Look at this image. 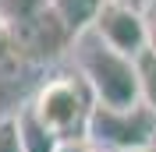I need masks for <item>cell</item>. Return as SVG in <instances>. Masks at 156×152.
Here are the masks:
<instances>
[{
    "label": "cell",
    "mask_w": 156,
    "mask_h": 152,
    "mask_svg": "<svg viewBox=\"0 0 156 152\" xmlns=\"http://www.w3.org/2000/svg\"><path fill=\"white\" fill-rule=\"evenodd\" d=\"M71 50H75V60H78V74L85 78V85L92 88L99 106H114V110L142 106V85H138L135 57L107 46L92 29L82 32Z\"/></svg>",
    "instance_id": "6da1fadb"
},
{
    "label": "cell",
    "mask_w": 156,
    "mask_h": 152,
    "mask_svg": "<svg viewBox=\"0 0 156 152\" xmlns=\"http://www.w3.org/2000/svg\"><path fill=\"white\" fill-rule=\"evenodd\" d=\"M32 110L53 134H60V142H82V138H89L96 95H92V88L85 85L82 74L78 78L60 74L46 85H39V92L32 95Z\"/></svg>",
    "instance_id": "7a4b0ae2"
},
{
    "label": "cell",
    "mask_w": 156,
    "mask_h": 152,
    "mask_svg": "<svg viewBox=\"0 0 156 152\" xmlns=\"http://www.w3.org/2000/svg\"><path fill=\"white\" fill-rule=\"evenodd\" d=\"M89 142L103 152H146L156 145V113L149 106H99L89 120Z\"/></svg>",
    "instance_id": "3957f363"
},
{
    "label": "cell",
    "mask_w": 156,
    "mask_h": 152,
    "mask_svg": "<svg viewBox=\"0 0 156 152\" xmlns=\"http://www.w3.org/2000/svg\"><path fill=\"white\" fill-rule=\"evenodd\" d=\"M92 32L107 46L121 50L128 57H138L142 50H149V14L128 7V4H117V0L103 4V11L92 21Z\"/></svg>",
    "instance_id": "277c9868"
},
{
    "label": "cell",
    "mask_w": 156,
    "mask_h": 152,
    "mask_svg": "<svg viewBox=\"0 0 156 152\" xmlns=\"http://www.w3.org/2000/svg\"><path fill=\"white\" fill-rule=\"evenodd\" d=\"M14 39H18V57H29V60H53L68 46H75L71 29L53 7H43L36 18L14 25Z\"/></svg>",
    "instance_id": "5b68a950"
},
{
    "label": "cell",
    "mask_w": 156,
    "mask_h": 152,
    "mask_svg": "<svg viewBox=\"0 0 156 152\" xmlns=\"http://www.w3.org/2000/svg\"><path fill=\"white\" fill-rule=\"evenodd\" d=\"M18 131H21L25 152H60V149H64L60 134H53L46 124L39 120V113L32 110V103H25L18 110Z\"/></svg>",
    "instance_id": "8992f818"
},
{
    "label": "cell",
    "mask_w": 156,
    "mask_h": 152,
    "mask_svg": "<svg viewBox=\"0 0 156 152\" xmlns=\"http://www.w3.org/2000/svg\"><path fill=\"white\" fill-rule=\"evenodd\" d=\"M103 4H107V0H50V7L64 18V25L71 29L75 39L92 29V21H96V14L103 11Z\"/></svg>",
    "instance_id": "52a82bcc"
},
{
    "label": "cell",
    "mask_w": 156,
    "mask_h": 152,
    "mask_svg": "<svg viewBox=\"0 0 156 152\" xmlns=\"http://www.w3.org/2000/svg\"><path fill=\"white\" fill-rule=\"evenodd\" d=\"M135 64H138V85H142V106L156 113V50H142Z\"/></svg>",
    "instance_id": "ba28073f"
},
{
    "label": "cell",
    "mask_w": 156,
    "mask_h": 152,
    "mask_svg": "<svg viewBox=\"0 0 156 152\" xmlns=\"http://www.w3.org/2000/svg\"><path fill=\"white\" fill-rule=\"evenodd\" d=\"M43 7H50V0H0V18L11 25H21V21L36 18Z\"/></svg>",
    "instance_id": "9c48e42d"
},
{
    "label": "cell",
    "mask_w": 156,
    "mask_h": 152,
    "mask_svg": "<svg viewBox=\"0 0 156 152\" xmlns=\"http://www.w3.org/2000/svg\"><path fill=\"white\" fill-rule=\"evenodd\" d=\"M0 152H25L18 131V113H0Z\"/></svg>",
    "instance_id": "30bf717a"
},
{
    "label": "cell",
    "mask_w": 156,
    "mask_h": 152,
    "mask_svg": "<svg viewBox=\"0 0 156 152\" xmlns=\"http://www.w3.org/2000/svg\"><path fill=\"white\" fill-rule=\"evenodd\" d=\"M11 57H18V39H14V25L0 18V67Z\"/></svg>",
    "instance_id": "8fae6325"
},
{
    "label": "cell",
    "mask_w": 156,
    "mask_h": 152,
    "mask_svg": "<svg viewBox=\"0 0 156 152\" xmlns=\"http://www.w3.org/2000/svg\"><path fill=\"white\" fill-rule=\"evenodd\" d=\"M117 4H128V7H135V11H146V14H149V7H153V0H117Z\"/></svg>",
    "instance_id": "7c38bea8"
},
{
    "label": "cell",
    "mask_w": 156,
    "mask_h": 152,
    "mask_svg": "<svg viewBox=\"0 0 156 152\" xmlns=\"http://www.w3.org/2000/svg\"><path fill=\"white\" fill-rule=\"evenodd\" d=\"M149 50H156V14L149 18Z\"/></svg>",
    "instance_id": "4fadbf2b"
},
{
    "label": "cell",
    "mask_w": 156,
    "mask_h": 152,
    "mask_svg": "<svg viewBox=\"0 0 156 152\" xmlns=\"http://www.w3.org/2000/svg\"><path fill=\"white\" fill-rule=\"evenodd\" d=\"M78 152H103V149H96V145H92V142H89V138H85V142L78 145Z\"/></svg>",
    "instance_id": "5bb4252c"
},
{
    "label": "cell",
    "mask_w": 156,
    "mask_h": 152,
    "mask_svg": "<svg viewBox=\"0 0 156 152\" xmlns=\"http://www.w3.org/2000/svg\"><path fill=\"white\" fill-rule=\"evenodd\" d=\"M146 152H156V145H149V149H146Z\"/></svg>",
    "instance_id": "9a60e30c"
}]
</instances>
